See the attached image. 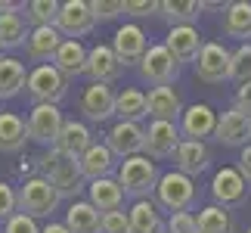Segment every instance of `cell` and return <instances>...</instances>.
<instances>
[{
  "instance_id": "cell-21",
  "label": "cell",
  "mask_w": 251,
  "mask_h": 233,
  "mask_svg": "<svg viewBox=\"0 0 251 233\" xmlns=\"http://www.w3.org/2000/svg\"><path fill=\"white\" fill-rule=\"evenodd\" d=\"M174 165H177L174 171L186 174V177L192 180V177H199L201 171H208L211 152H208L205 143H199V140H180L177 152H174Z\"/></svg>"
},
{
  "instance_id": "cell-18",
  "label": "cell",
  "mask_w": 251,
  "mask_h": 233,
  "mask_svg": "<svg viewBox=\"0 0 251 233\" xmlns=\"http://www.w3.org/2000/svg\"><path fill=\"white\" fill-rule=\"evenodd\" d=\"M165 50L174 56V62H196V56L201 50V34L196 25H177L171 28L165 37Z\"/></svg>"
},
{
  "instance_id": "cell-33",
  "label": "cell",
  "mask_w": 251,
  "mask_h": 233,
  "mask_svg": "<svg viewBox=\"0 0 251 233\" xmlns=\"http://www.w3.org/2000/svg\"><path fill=\"white\" fill-rule=\"evenodd\" d=\"M28 37V25L22 13H3L0 16V47L3 50H16Z\"/></svg>"
},
{
  "instance_id": "cell-42",
  "label": "cell",
  "mask_w": 251,
  "mask_h": 233,
  "mask_svg": "<svg viewBox=\"0 0 251 233\" xmlns=\"http://www.w3.org/2000/svg\"><path fill=\"white\" fill-rule=\"evenodd\" d=\"M124 13L127 16H149V13H158V3L155 0H124Z\"/></svg>"
},
{
  "instance_id": "cell-32",
  "label": "cell",
  "mask_w": 251,
  "mask_h": 233,
  "mask_svg": "<svg viewBox=\"0 0 251 233\" xmlns=\"http://www.w3.org/2000/svg\"><path fill=\"white\" fill-rule=\"evenodd\" d=\"M224 34L226 37H239V41L251 37V3H248V0H236V3L226 6V13H224Z\"/></svg>"
},
{
  "instance_id": "cell-36",
  "label": "cell",
  "mask_w": 251,
  "mask_h": 233,
  "mask_svg": "<svg viewBox=\"0 0 251 233\" xmlns=\"http://www.w3.org/2000/svg\"><path fill=\"white\" fill-rule=\"evenodd\" d=\"M229 78L239 84L251 81V44H242L239 50L229 53Z\"/></svg>"
},
{
  "instance_id": "cell-47",
  "label": "cell",
  "mask_w": 251,
  "mask_h": 233,
  "mask_svg": "<svg viewBox=\"0 0 251 233\" xmlns=\"http://www.w3.org/2000/svg\"><path fill=\"white\" fill-rule=\"evenodd\" d=\"M248 233H251V227H248Z\"/></svg>"
},
{
  "instance_id": "cell-25",
  "label": "cell",
  "mask_w": 251,
  "mask_h": 233,
  "mask_svg": "<svg viewBox=\"0 0 251 233\" xmlns=\"http://www.w3.org/2000/svg\"><path fill=\"white\" fill-rule=\"evenodd\" d=\"M90 143H93V134L84 121H65L59 131V140H56V149L72 155V159H81L90 149Z\"/></svg>"
},
{
  "instance_id": "cell-45",
  "label": "cell",
  "mask_w": 251,
  "mask_h": 233,
  "mask_svg": "<svg viewBox=\"0 0 251 233\" xmlns=\"http://www.w3.org/2000/svg\"><path fill=\"white\" fill-rule=\"evenodd\" d=\"M19 9H25V3H9V0H0V16H3V13H19Z\"/></svg>"
},
{
  "instance_id": "cell-46",
  "label": "cell",
  "mask_w": 251,
  "mask_h": 233,
  "mask_svg": "<svg viewBox=\"0 0 251 233\" xmlns=\"http://www.w3.org/2000/svg\"><path fill=\"white\" fill-rule=\"evenodd\" d=\"M41 233H69V230H65V224H53L50 221L47 227H41Z\"/></svg>"
},
{
  "instance_id": "cell-44",
  "label": "cell",
  "mask_w": 251,
  "mask_h": 233,
  "mask_svg": "<svg viewBox=\"0 0 251 233\" xmlns=\"http://www.w3.org/2000/svg\"><path fill=\"white\" fill-rule=\"evenodd\" d=\"M236 171L242 174L245 183H251V143H245L242 152H239V168H236Z\"/></svg>"
},
{
  "instance_id": "cell-35",
  "label": "cell",
  "mask_w": 251,
  "mask_h": 233,
  "mask_svg": "<svg viewBox=\"0 0 251 233\" xmlns=\"http://www.w3.org/2000/svg\"><path fill=\"white\" fill-rule=\"evenodd\" d=\"M56 16H59V3L56 0H31V3H25V25L28 22L34 28L56 25Z\"/></svg>"
},
{
  "instance_id": "cell-19",
  "label": "cell",
  "mask_w": 251,
  "mask_h": 233,
  "mask_svg": "<svg viewBox=\"0 0 251 233\" xmlns=\"http://www.w3.org/2000/svg\"><path fill=\"white\" fill-rule=\"evenodd\" d=\"M65 41V37L56 31V25H44V28H31L25 37V53H28V59H34V62H53V56L56 50H59V44Z\"/></svg>"
},
{
  "instance_id": "cell-6",
  "label": "cell",
  "mask_w": 251,
  "mask_h": 233,
  "mask_svg": "<svg viewBox=\"0 0 251 233\" xmlns=\"http://www.w3.org/2000/svg\"><path fill=\"white\" fill-rule=\"evenodd\" d=\"M62 112L59 106H31V115H28L25 128H28V140L41 143L44 149H53L56 140H59V131H62Z\"/></svg>"
},
{
  "instance_id": "cell-2",
  "label": "cell",
  "mask_w": 251,
  "mask_h": 233,
  "mask_svg": "<svg viewBox=\"0 0 251 233\" xmlns=\"http://www.w3.org/2000/svg\"><path fill=\"white\" fill-rule=\"evenodd\" d=\"M158 168L155 162L146 159V155H133V159H124L121 168H118V187L124 190V196H133V199H152L155 196V183H158Z\"/></svg>"
},
{
  "instance_id": "cell-15",
  "label": "cell",
  "mask_w": 251,
  "mask_h": 233,
  "mask_svg": "<svg viewBox=\"0 0 251 233\" xmlns=\"http://www.w3.org/2000/svg\"><path fill=\"white\" fill-rule=\"evenodd\" d=\"M124 72V65L118 62V56H115L112 47H93V50H87V65H84V75L90 78V84H112L115 78Z\"/></svg>"
},
{
  "instance_id": "cell-22",
  "label": "cell",
  "mask_w": 251,
  "mask_h": 233,
  "mask_svg": "<svg viewBox=\"0 0 251 233\" xmlns=\"http://www.w3.org/2000/svg\"><path fill=\"white\" fill-rule=\"evenodd\" d=\"M87 193H90V205L100 211V215H109V211H121L124 205V190L118 187L115 177H100L87 183Z\"/></svg>"
},
{
  "instance_id": "cell-10",
  "label": "cell",
  "mask_w": 251,
  "mask_h": 233,
  "mask_svg": "<svg viewBox=\"0 0 251 233\" xmlns=\"http://www.w3.org/2000/svg\"><path fill=\"white\" fill-rule=\"evenodd\" d=\"M140 75H143V81H149L152 87H168L174 78L180 75V65L174 62V56L165 50V44H155L143 53Z\"/></svg>"
},
{
  "instance_id": "cell-43",
  "label": "cell",
  "mask_w": 251,
  "mask_h": 233,
  "mask_svg": "<svg viewBox=\"0 0 251 233\" xmlns=\"http://www.w3.org/2000/svg\"><path fill=\"white\" fill-rule=\"evenodd\" d=\"M233 109L251 118V81L239 84V90H236V100H233Z\"/></svg>"
},
{
  "instance_id": "cell-24",
  "label": "cell",
  "mask_w": 251,
  "mask_h": 233,
  "mask_svg": "<svg viewBox=\"0 0 251 233\" xmlns=\"http://www.w3.org/2000/svg\"><path fill=\"white\" fill-rule=\"evenodd\" d=\"M50 65L65 78V81H72V78L84 75V65H87V47H84L81 41H62Z\"/></svg>"
},
{
  "instance_id": "cell-20",
  "label": "cell",
  "mask_w": 251,
  "mask_h": 233,
  "mask_svg": "<svg viewBox=\"0 0 251 233\" xmlns=\"http://www.w3.org/2000/svg\"><path fill=\"white\" fill-rule=\"evenodd\" d=\"M146 115H152V121H180L183 115V103L180 93L174 87H152L146 96Z\"/></svg>"
},
{
  "instance_id": "cell-9",
  "label": "cell",
  "mask_w": 251,
  "mask_h": 233,
  "mask_svg": "<svg viewBox=\"0 0 251 233\" xmlns=\"http://www.w3.org/2000/svg\"><path fill=\"white\" fill-rule=\"evenodd\" d=\"M93 16L87 0H65L59 3V16H56V31H59L65 41H78V37L93 31Z\"/></svg>"
},
{
  "instance_id": "cell-5",
  "label": "cell",
  "mask_w": 251,
  "mask_h": 233,
  "mask_svg": "<svg viewBox=\"0 0 251 233\" xmlns=\"http://www.w3.org/2000/svg\"><path fill=\"white\" fill-rule=\"evenodd\" d=\"M196 202V183L180 171H168L161 174L155 183V205L174 211H189V205Z\"/></svg>"
},
{
  "instance_id": "cell-31",
  "label": "cell",
  "mask_w": 251,
  "mask_h": 233,
  "mask_svg": "<svg viewBox=\"0 0 251 233\" xmlns=\"http://www.w3.org/2000/svg\"><path fill=\"white\" fill-rule=\"evenodd\" d=\"M201 9H205V3H196V0H161L158 16L171 22V28H177V25H196Z\"/></svg>"
},
{
  "instance_id": "cell-17",
  "label": "cell",
  "mask_w": 251,
  "mask_h": 233,
  "mask_svg": "<svg viewBox=\"0 0 251 233\" xmlns=\"http://www.w3.org/2000/svg\"><path fill=\"white\" fill-rule=\"evenodd\" d=\"M214 140L224 146H245L251 143V118L236 109H226L217 115V128H214Z\"/></svg>"
},
{
  "instance_id": "cell-11",
  "label": "cell",
  "mask_w": 251,
  "mask_h": 233,
  "mask_svg": "<svg viewBox=\"0 0 251 233\" xmlns=\"http://www.w3.org/2000/svg\"><path fill=\"white\" fill-rule=\"evenodd\" d=\"M211 196H214V205L220 208H239L248 202V183L236 168H220L211 180Z\"/></svg>"
},
{
  "instance_id": "cell-30",
  "label": "cell",
  "mask_w": 251,
  "mask_h": 233,
  "mask_svg": "<svg viewBox=\"0 0 251 233\" xmlns=\"http://www.w3.org/2000/svg\"><path fill=\"white\" fill-rule=\"evenodd\" d=\"M25 81H28L25 62H19L16 56H0V100H13L25 87Z\"/></svg>"
},
{
  "instance_id": "cell-14",
  "label": "cell",
  "mask_w": 251,
  "mask_h": 233,
  "mask_svg": "<svg viewBox=\"0 0 251 233\" xmlns=\"http://www.w3.org/2000/svg\"><path fill=\"white\" fill-rule=\"evenodd\" d=\"M105 146L118 159H133L143 155V128L133 121H115L105 134Z\"/></svg>"
},
{
  "instance_id": "cell-26",
  "label": "cell",
  "mask_w": 251,
  "mask_h": 233,
  "mask_svg": "<svg viewBox=\"0 0 251 233\" xmlns=\"http://www.w3.org/2000/svg\"><path fill=\"white\" fill-rule=\"evenodd\" d=\"M127 224H130V233H165V221H161L158 205L152 199L133 202L127 211Z\"/></svg>"
},
{
  "instance_id": "cell-29",
  "label": "cell",
  "mask_w": 251,
  "mask_h": 233,
  "mask_svg": "<svg viewBox=\"0 0 251 233\" xmlns=\"http://www.w3.org/2000/svg\"><path fill=\"white\" fill-rule=\"evenodd\" d=\"M115 115H118V121L140 124L146 118V93L137 87H124L121 93H115Z\"/></svg>"
},
{
  "instance_id": "cell-38",
  "label": "cell",
  "mask_w": 251,
  "mask_h": 233,
  "mask_svg": "<svg viewBox=\"0 0 251 233\" xmlns=\"http://www.w3.org/2000/svg\"><path fill=\"white\" fill-rule=\"evenodd\" d=\"M165 233H199L196 230V215L192 211H174L165 224Z\"/></svg>"
},
{
  "instance_id": "cell-41",
  "label": "cell",
  "mask_w": 251,
  "mask_h": 233,
  "mask_svg": "<svg viewBox=\"0 0 251 233\" xmlns=\"http://www.w3.org/2000/svg\"><path fill=\"white\" fill-rule=\"evenodd\" d=\"M3 233H41V227H37V221L34 218H28V215H16L3 224Z\"/></svg>"
},
{
  "instance_id": "cell-37",
  "label": "cell",
  "mask_w": 251,
  "mask_h": 233,
  "mask_svg": "<svg viewBox=\"0 0 251 233\" xmlns=\"http://www.w3.org/2000/svg\"><path fill=\"white\" fill-rule=\"evenodd\" d=\"M90 16H93V22H105V19H115V16H121L124 13V0H90Z\"/></svg>"
},
{
  "instance_id": "cell-28",
  "label": "cell",
  "mask_w": 251,
  "mask_h": 233,
  "mask_svg": "<svg viewBox=\"0 0 251 233\" xmlns=\"http://www.w3.org/2000/svg\"><path fill=\"white\" fill-rule=\"evenodd\" d=\"M28 143V128L22 115L16 112H0V152H19Z\"/></svg>"
},
{
  "instance_id": "cell-40",
  "label": "cell",
  "mask_w": 251,
  "mask_h": 233,
  "mask_svg": "<svg viewBox=\"0 0 251 233\" xmlns=\"http://www.w3.org/2000/svg\"><path fill=\"white\" fill-rule=\"evenodd\" d=\"M13 215H16V190L13 183L0 180V224H6Z\"/></svg>"
},
{
  "instance_id": "cell-7",
  "label": "cell",
  "mask_w": 251,
  "mask_h": 233,
  "mask_svg": "<svg viewBox=\"0 0 251 233\" xmlns=\"http://www.w3.org/2000/svg\"><path fill=\"white\" fill-rule=\"evenodd\" d=\"M180 146V128L174 121H149L143 128V155L146 159H174Z\"/></svg>"
},
{
  "instance_id": "cell-13",
  "label": "cell",
  "mask_w": 251,
  "mask_h": 233,
  "mask_svg": "<svg viewBox=\"0 0 251 233\" xmlns=\"http://www.w3.org/2000/svg\"><path fill=\"white\" fill-rule=\"evenodd\" d=\"M112 50L115 56H118V62L121 65H133L143 59V53L149 50V44H146V31L137 25V22H127V25H121L118 31H115L112 37Z\"/></svg>"
},
{
  "instance_id": "cell-23",
  "label": "cell",
  "mask_w": 251,
  "mask_h": 233,
  "mask_svg": "<svg viewBox=\"0 0 251 233\" xmlns=\"http://www.w3.org/2000/svg\"><path fill=\"white\" fill-rule=\"evenodd\" d=\"M78 168H81V177L84 180H100V177H112L115 171V155L109 152L105 143H90V149H87L81 159H78Z\"/></svg>"
},
{
  "instance_id": "cell-4",
  "label": "cell",
  "mask_w": 251,
  "mask_h": 233,
  "mask_svg": "<svg viewBox=\"0 0 251 233\" xmlns=\"http://www.w3.org/2000/svg\"><path fill=\"white\" fill-rule=\"evenodd\" d=\"M25 87H28V96H31L34 106H59L65 100V93H69V81L50 62L28 72Z\"/></svg>"
},
{
  "instance_id": "cell-27",
  "label": "cell",
  "mask_w": 251,
  "mask_h": 233,
  "mask_svg": "<svg viewBox=\"0 0 251 233\" xmlns=\"http://www.w3.org/2000/svg\"><path fill=\"white\" fill-rule=\"evenodd\" d=\"M100 211L87 199H75L65 211V230L69 233H100Z\"/></svg>"
},
{
  "instance_id": "cell-12",
  "label": "cell",
  "mask_w": 251,
  "mask_h": 233,
  "mask_svg": "<svg viewBox=\"0 0 251 233\" xmlns=\"http://www.w3.org/2000/svg\"><path fill=\"white\" fill-rule=\"evenodd\" d=\"M177 128H180V140H199V143H205V137H214L217 112L211 109L208 103H192L189 109H183Z\"/></svg>"
},
{
  "instance_id": "cell-3",
  "label": "cell",
  "mask_w": 251,
  "mask_h": 233,
  "mask_svg": "<svg viewBox=\"0 0 251 233\" xmlns=\"http://www.w3.org/2000/svg\"><path fill=\"white\" fill-rule=\"evenodd\" d=\"M59 193H56L44 177H28L22 187L16 190V211L19 215H28V218H50L56 208H59Z\"/></svg>"
},
{
  "instance_id": "cell-1",
  "label": "cell",
  "mask_w": 251,
  "mask_h": 233,
  "mask_svg": "<svg viewBox=\"0 0 251 233\" xmlns=\"http://www.w3.org/2000/svg\"><path fill=\"white\" fill-rule=\"evenodd\" d=\"M37 177H44L50 187L59 193V199H75L78 193L84 190V177H81V168H78V159L65 155L59 149H47L41 159H37Z\"/></svg>"
},
{
  "instance_id": "cell-8",
  "label": "cell",
  "mask_w": 251,
  "mask_h": 233,
  "mask_svg": "<svg viewBox=\"0 0 251 233\" xmlns=\"http://www.w3.org/2000/svg\"><path fill=\"white\" fill-rule=\"evenodd\" d=\"M196 78L205 84H224L229 81V50L217 41L201 44L196 56Z\"/></svg>"
},
{
  "instance_id": "cell-39",
  "label": "cell",
  "mask_w": 251,
  "mask_h": 233,
  "mask_svg": "<svg viewBox=\"0 0 251 233\" xmlns=\"http://www.w3.org/2000/svg\"><path fill=\"white\" fill-rule=\"evenodd\" d=\"M100 233H130L127 211H109L100 218Z\"/></svg>"
},
{
  "instance_id": "cell-34",
  "label": "cell",
  "mask_w": 251,
  "mask_h": 233,
  "mask_svg": "<svg viewBox=\"0 0 251 233\" xmlns=\"http://www.w3.org/2000/svg\"><path fill=\"white\" fill-rule=\"evenodd\" d=\"M196 230L199 233H233L236 224H233V218H229L226 208L208 205V208H201L196 215Z\"/></svg>"
},
{
  "instance_id": "cell-16",
  "label": "cell",
  "mask_w": 251,
  "mask_h": 233,
  "mask_svg": "<svg viewBox=\"0 0 251 233\" xmlns=\"http://www.w3.org/2000/svg\"><path fill=\"white\" fill-rule=\"evenodd\" d=\"M81 112L93 124L109 121L115 115V90L109 84H87L81 93Z\"/></svg>"
}]
</instances>
